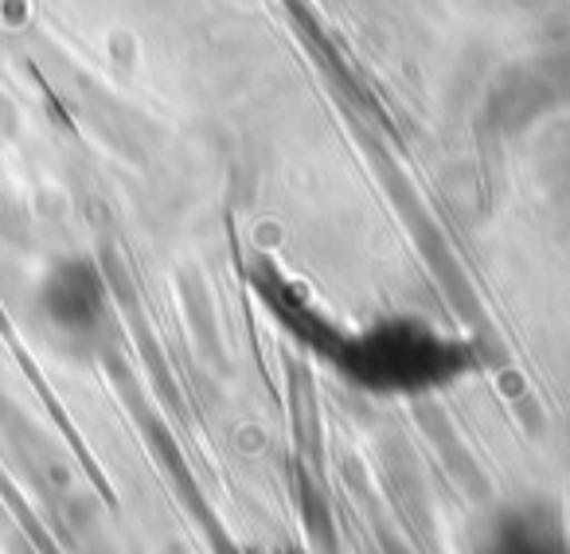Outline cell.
<instances>
[{
	"mask_svg": "<svg viewBox=\"0 0 570 554\" xmlns=\"http://www.w3.org/2000/svg\"><path fill=\"white\" fill-rule=\"evenodd\" d=\"M492 554H559V551H554V543L539 527H531V523H512V531L500 535Z\"/></svg>",
	"mask_w": 570,
	"mask_h": 554,
	"instance_id": "cell-1",
	"label": "cell"
}]
</instances>
